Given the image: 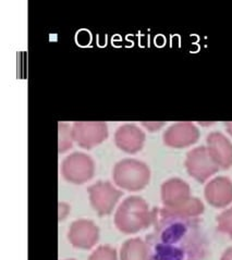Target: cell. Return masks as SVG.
Instances as JSON below:
<instances>
[{
  "mask_svg": "<svg viewBox=\"0 0 232 260\" xmlns=\"http://www.w3.org/2000/svg\"><path fill=\"white\" fill-rule=\"evenodd\" d=\"M150 260H203L205 242L195 220L164 216L149 238Z\"/></svg>",
  "mask_w": 232,
  "mask_h": 260,
  "instance_id": "cell-1",
  "label": "cell"
}]
</instances>
